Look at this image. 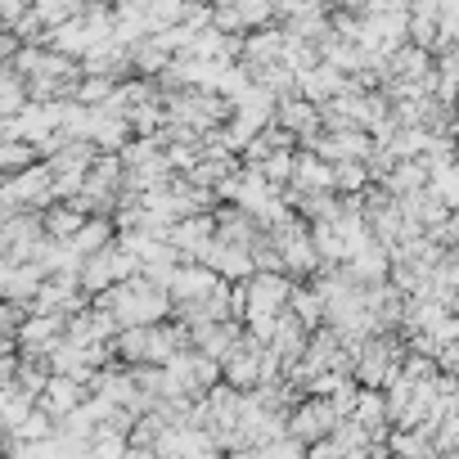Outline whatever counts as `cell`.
Here are the masks:
<instances>
[{"label": "cell", "instance_id": "1", "mask_svg": "<svg viewBox=\"0 0 459 459\" xmlns=\"http://www.w3.org/2000/svg\"><path fill=\"white\" fill-rule=\"evenodd\" d=\"M95 307H100V311H108L122 329H140V325H162V320H167V311H171L176 302H171V293H167L158 280L135 275V280H122L117 289L100 293V298H95Z\"/></svg>", "mask_w": 459, "mask_h": 459}, {"label": "cell", "instance_id": "2", "mask_svg": "<svg viewBox=\"0 0 459 459\" xmlns=\"http://www.w3.org/2000/svg\"><path fill=\"white\" fill-rule=\"evenodd\" d=\"M55 171L50 167H28L19 176H5V212H41L55 207Z\"/></svg>", "mask_w": 459, "mask_h": 459}, {"label": "cell", "instance_id": "3", "mask_svg": "<svg viewBox=\"0 0 459 459\" xmlns=\"http://www.w3.org/2000/svg\"><path fill=\"white\" fill-rule=\"evenodd\" d=\"M338 423H342V414H338V405H333L329 396H307V401H298V405L289 410V437H298V441H307V446L333 437Z\"/></svg>", "mask_w": 459, "mask_h": 459}, {"label": "cell", "instance_id": "4", "mask_svg": "<svg viewBox=\"0 0 459 459\" xmlns=\"http://www.w3.org/2000/svg\"><path fill=\"white\" fill-rule=\"evenodd\" d=\"M271 244H275V253L284 257V266L289 271H298V275H307V271H316L320 266V248H316V235H307V225L302 221H280V225H271Z\"/></svg>", "mask_w": 459, "mask_h": 459}, {"label": "cell", "instance_id": "5", "mask_svg": "<svg viewBox=\"0 0 459 459\" xmlns=\"http://www.w3.org/2000/svg\"><path fill=\"white\" fill-rule=\"evenodd\" d=\"M171 244L180 248V257H198L207 262V253L216 248V216H185L171 225Z\"/></svg>", "mask_w": 459, "mask_h": 459}, {"label": "cell", "instance_id": "6", "mask_svg": "<svg viewBox=\"0 0 459 459\" xmlns=\"http://www.w3.org/2000/svg\"><path fill=\"white\" fill-rule=\"evenodd\" d=\"M91 401V383H82V378H73V374H55L50 383H46V392H41V410L46 414H55V423L59 419H68L73 410H82Z\"/></svg>", "mask_w": 459, "mask_h": 459}, {"label": "cell", "instance_id": "7", "mask_svg": "<svg viewBox=\"0 0 459 459\" xmlns=\"http://www.w3.org/2000/svg\"><path fill=\"white\" fill-rule=\"evenodd\" d=\"M221 284H225V280H221L212 266H180V271L171 275L167 293H171V302H176V307H194V302L212 298Z\"/></svg>", "mask_w": 459, "mask_h": 459}, {"label": "cell", "instance_id": "8", "mask_svg": "<svg viewBox=\"0 0 459 459\" xmlns=\"http://www.w3.org/2000/svg\"><path fill=\"white\" fill-rule=\"evenodd\" d=\"M342 91H351V77L342 73V68H333V64H316L311 73H302L298 77V95H307L311 104H333Z\"/></svg>", "mask_w": 459, "mask_h": 459}, {"label": "cell", "instance_id": "9", "mask_svg": "<svg viewBox=\"0 0 459 459\" xmlns=\"http://www.w3.org/2000/svg\"><path fill=\"white\" fill-rule=\"evenodd\" d=\"M275 117H280V126H284V131H293V135H302L307 144H316L320 122H325V108H320V104H311L307 95H289V100H280Z\"/></svg>", "mask_w": 459, "mask_h": 459}, {"label": "cell", "instance_id": "10", "mask_svg": "<svg viewBox=\"0 0 459 459\" xmlns=\"http://www.w3.org/2000/svg\"><path fill=\"white\" fill-rule=\"evenodd\" d=\"M316 153L329 158V162H360L365 153H374L369 135L347 126V131H329V135H316Z\"/></svg>", "mask_w": 459, "mask_h": 459}, {"label": "cell", "instance_id": "11", "mask_svg": "<svg viewBox=\"0 0 459 459\" xmlns=\"http://www.w3.org/2000/svg\"><path fill=\"white\" fill-rule=\"evenodd\" d=\"M86 221H91V212H86L82 203L64 198V203L46 207V235H50L55 244H73V239L82 235V225H86Z\"/></svg>", "mask_w": 459, "mask_h": 459}, {"label": "cell", "instance_id": "12", "mask_svg": "<svg viewBox=\"0 0 459 459\" xmlns=\"http://www.w3.org/2000/svg\"><path fill=\"white\" fill-rule=\"evenodd\" d=\"M293 189L298 194H325V189H333V167L316 153H302L298 158V171H293Z\"/></svg>", "mask_w": 459, "mask_h": 459}, {"label": "cell", "instance_id": "13", "mask_svg": "<svg viewBox=\"0 0 459 459\" xmlns=\"http://www.w3.org/2000/svg\"><path fill=\"white\" fill-rule=\"evenodd\" d=\"M221 5L244 23V32H262L280 14V0H221Z\"/></svg>", "mask_w": 459, "mask_h": 459}, {"label": "cell", "instance_id": "14", "mask_svg": "<svg viewBox=\"0 0 459 459\" xmlns=\"http://www.w3.org/2000/svg\"><path fill=\"white\" fill-rule=\"evenodd\" d=\"M108 239H113V221L108 216H91L86 225H82V235L73 239V253L86 262V257H100V253H108Z\"/></svg>", "mask_w": 459, "mask_h": 459}, {"label": "cell", "instance_id": "15", "mask_svg": "<svg viewBox=\"0 0 459 459\" xmlns=\"http://www.w3.org/2000/svg\"><path fill=\"white\" fill-rule=\"evenodd\" d=\"M289 311L316 333L320 329V320H329V302H325V293L320 289H293V302H289Z\"/></svg>", "mask_w": 459, "mask_h": 459}, {"label": "cell", "instance_id": "16", "mask_svg": "<svg viewBox=\"0 0 459 459\" xmlns=\"http://www.w3.org/2000/svg\"><path fill=\"white\" fill-rule=\"evenodd\" d=\"M293 171H298V153H293V149H280V153H271V158L262 162V176H266L275 189L293 185Z\"/></svg>", "mask_w": 459, "mask_h": 459}, {"label": "cell", "instance_id": "17", "mask_svg": "<svg viewBox=\"0 0 459 459\" xmlns=\"http://www.w3.org/2000/svg\"><path fill=\"white\" fill-rule=\"evenodd\" d=\"M32 158H37V144H28V140H5V149H0V167H5V176H19V171L37 167Z\"/></svg>", "mask_w": 459, "mask_h": 459}, {"label": "cell", "instance_id": "18", "mask_svg": "<svg viewBox=\"0 0 459 459\" xmlns=\"http://www.w3.org/2000/svg\"><path fill=\"white\" fill-rule=\"evenodd\" d=\"M365 180H369V171H365L360 162H338V167H333V189L360 194V189H365Z\"/></svg>", "mask_w": 459, "mask_h": 459}, {"label": "cell", "instance_id": "19", "mask_svg": "<svg viewBox=\"0 0 459 459\" xmlns=\"http://www.w3.org/2000/svg\"><path fill=\"white\" fill-rule=\"evenodd\" d=\"M194 5H221V0H194Z\"/></svg>", "mask_w": 459, "mask_h": 459}, {"label": "cell", "instance_id": "20", "mask_svg": "<svg viewBox=\"0 0 459 459\" xmlns=\"http://www.w3.org/2000/svg\"><path fill=\"white\" fill-rule=\"evenodd\" d=\"M455 55H459V41H455Z\"/></svg>", "mask_w": 459, "mask_h": 459}, {"label": "cell", "instance_id": "21", "mask_svg": "<svg viewBox=\"0 0 459 459\" xmlns=\"http://www.w3.org/2000/svg\"><path fill=\"white\" fill-rule=\"evenodd\" d=\"M405 5H414V0H405Z\"/></svg>", "mask_w": 459, "mask_h": 459}]
</instances>
